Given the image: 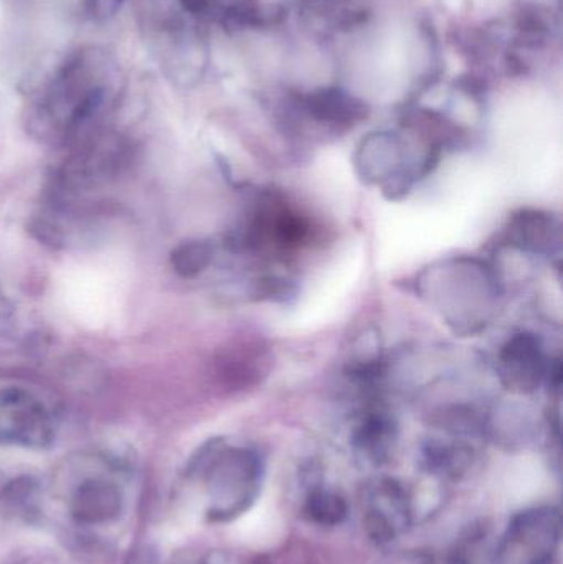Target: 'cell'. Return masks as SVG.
<instances>
[{
	"label": "cell",
	"instance_id": "1",
	"mask_svg": "<svg viewBox=\"0 0 563 564\" xmlns=\"http://www.w3.org/2000/svg\"><path fill=\"white\" fill-rule=\"evenodd\" d=\"M121 85L118 59L108 50L83 46L43 85L30 108V128L50 141H78L112 108Z\"/></svg>",
	"mask_w": 563,
	"mask_h": 564
},
{
	"label": "cell",
	"instance_id": "2",
	"mask_svg": "<svg viewBox=\"0 0 563 564\" xmlns=\"http://www.w3.org/2000/svg\"><path fill=\"white\" fill-rule=\"evenodd\" d=\"M204 459L201 464H205L208 486L218 502L224 500L208 512L210 519L220 522L248 509L261 476V463L257 454L247 449H208Z\"/></svg>",
	"mask_w": 563,
	"mask_h": 564
},
{
	"label": "cell",
	"instance_id": "3",
	"mask_svg": "<svg viewBox=\"0 0 563 564\" xmlns=\"http://www.w3.org/2000/svg\"><path fill=\"white\" fill-rule=\"evenodd\" d=\"M55 440V423L45 404L23 388L0 390V443L45 449Z\"/></svg>",
	"mask_w": 563,
	"mask_h": 564
},
{
	"label": "cell",
	"instance_id": "4",
	"mask_svg": "<svg viewBox=\"0 0 563 564\" xmlns=\"http://www.w3.org/2000/svg\"><path fill=\"white\" fill-rule=\"evenodd\" d=\"M291 108L301 118L329 129H349L369 115L366 102L340 88H317L296 93L290 98Z\"/></svg>",
	"mask_w": 563,
	"mask_h": 564
},
{
	"label": "cell",
	"instance_id": "5",
	"mask_svg": "<svg viewBox=\"0 0 563 564\" xmlns=\"http://www.w3.org/2000/svg\"><path fill=\"white\" fill-rule=\"evenodd\" d=\"M499 365L505 383L521 393L534 391L548 371L541 341L532 334H518L509 338L499 354Z\"/></svg>",
	"mask_w": 563,
	"mask_h": 564
},
{
	"label": "cell",
	"instance_id": "6",
	"mask_svg": "<svg viewBox=\"0 0 563 564\" xmlns=\"http://www.w3.org/2000/svg\"><path fill=\"white\" fill-rule=\"evenodd\" d=\"M124 509V496L118 484L102 477L83 480L69 497L73 522L83 527L105 525L118 519Z\"/></svg>",
	"mask_w": 563,
	"mask_h": 564
},
{
	"label": "cell",
	"instance_id": "7",
	"mask_svg": "<svg viewBox=\"0 0 563 564\" xmlns=\"http://www.w3.org/2000/svg\"><path fill=\"white\" fill-rule=\"evenodd\" d=\"M509 237L515 245L534 253H551L561 241L557 221L541 212L516 215L509 227Z\"/></svg>",
	"mask_w": 563,
	"mask_h": 564
},
{
	"label": "cell",
	"instance_id": "8",
	"mask_svg": "<svg viewBox=\"0 0 563 564\" xmlns=\"http://www.w3.org/2000/svg\"><path fill=\"white\" fill-rule=\"evenodd\" d=\"M397 440V426L386 413H369L354 433V447L370 463H382L389 457Z\"/></svg>",
	"mask_w": 563,
	"mask_h": 564
},
{
	"label": "cell",
	"instance_id": "9",
	"mask_svg": "<svg viewBox=\"0 0 563 564\" xmlns=\"http://www.w3.org/2000/svg\"><path fill=\"white\" fill-rule=\"evenodd\" d=\"M214 260V247L208 241H185L175 248L171 264L182 278H194L207 270Z\"/></svg>",
	"mask_w": 563,
	"mask_h": 564
},
{
	"label": "cell",
	"instance_id": "10",
	"mask_svg": "<svg viewBox=\"0 0 563 564\" xmlns=\"http://www.w3.org/2000/svg\"><path fill=\"white\" fill-rule=\"evenodd\" d=\"M307 519L323 527H337L346 520L347 503L343 497L327 490H313L304 506Z\"/></svg>",
	"mask_w": 563,
	"mask_h": 564
},
{
	"label": "cell",
	"instance_id": "11",
	"mask_svg": "<svg viewBox=\"0 0 563 564\" xmlns=\"http://www.w3.org/2000/svg\"><path fill=\"white\" fill-rule=\"evenodd\" d=\"M425 457L433 473L458 474L468 466L472 453L455 444L432 443L426 447Z\"/></svg>",
	"mask_w": 563,
	"mask_h": 564
},
{
	"label": "cell",
	"instance_id": "12",
	"mask_svg": "<svg viewBox=\"0 0 563 564\" xmlns=\"http://www.w3.org/2000/svg\"><path fill=\"white\" fill-rule=\"evenodd\" d=\"M364 523H366V530L370 539L376 540L377 543H389L396 539V525H393L392 520L383 516L380 510H370Z\"/></svg>",
	"mask_w": 563,
	"mask_h": 564
},
{
	"label": "cell",
	"instance_id": "13",
	"mask_svg": "<svg viewBox=\"0 0 563 564\" xmlns=\"http://www.w3.org/2000/svg\"><path fill=\"white\" fill-rule=\"evenodd\" d=\"M124 0H86V12L96 22L111 20L121 9Z\"/></svg>",
	"mask_w": 563,
	"mask_h": 564
},
{
	"label": "cell",
	"instance_id": "14",
	"mask_svg": "<svg viewBox=\"0 0 563 564\" xmlns=\"http://www.w3.org/2000/svg\"><path fill=\"white\" fill-rule=\"evenodd\" d=\"M446 564H472L469 563V560L466 558L463 553L456 552L453 553V555H450L448 562Z\"/></svg>",
	"mask_w": 563,
	"mask_h": 564
}]
</instances>
